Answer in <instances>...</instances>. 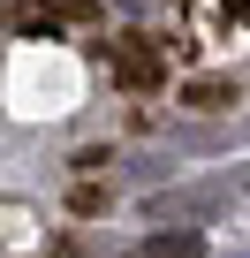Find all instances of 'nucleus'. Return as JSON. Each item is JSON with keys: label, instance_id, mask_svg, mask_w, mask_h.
I'll list each match as a JSON object with an SVG mask.
<instances>
[{"label": "nucleus", "instance_id": "obj_1", "mask_svg": "<svg viewBox=\"0 0 250 258\" xmlns=\"http://www.w3.org/2000/svg\"><path fill=\"white\" fill-rule=\"evenodd\" d=\"M114 76L129 84V91L167 84V53H159V46H144V38H114Z\"/></svg>", "mask_w": 250, "mask_h": 258}, {"label": "nucleus", "instance_id": "obj_2", "mask_svg": "<svg viewBox=\"0 0 250 258\" xmlns=\"http://www.w3.org/2000/svg\"><path fill=\"white\" fill-rule=\"evenodd\" d=\"M227 99H235V84H220V76H197V84H190V99H182V106H197V114H220V106H227Z\"/></svg>", "mask_w": 250, "mask_h": 258}, {"label": "nucleus", "instance_id": "obj_3", "mask_svg": "<svg viewBox=\"0 0 250 258\" xmlns=\"http://www.w3.org/2000/svg\"><path fill=\"white\" fill-rule=\"evenodd\" d=\"M197 250H205V243H197V235H159V243H152V250H144V258H197Z\"/></svg>", "mask_w": 250, "mask_h": 258}]
</instances>
